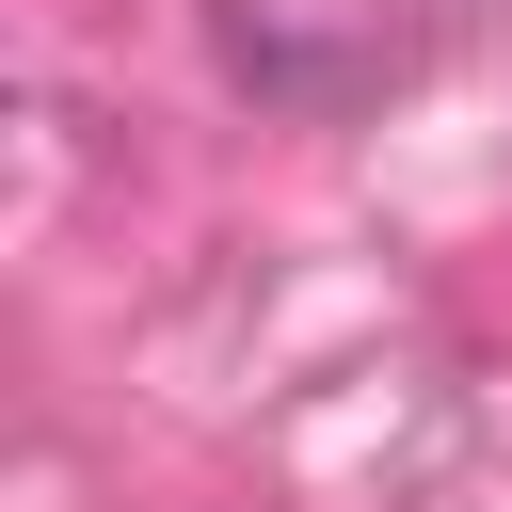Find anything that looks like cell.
Returning a JSON list of instances; mask_svg holds the SVG:
<instances>
[{"instance_id":"1","label":"cell","mask_w":512,"mask_h":512,"mask_svg":"<svg viewBox=\"0 0 512 512\" xmlns=\"http://www.w3.org/2000/svg\"><path fill=\"white\" fill-rule=\"evenodd\" d=\"M208 64L288 128H352L416 80V0H208Z\"/></svg>"}]
</instances>
